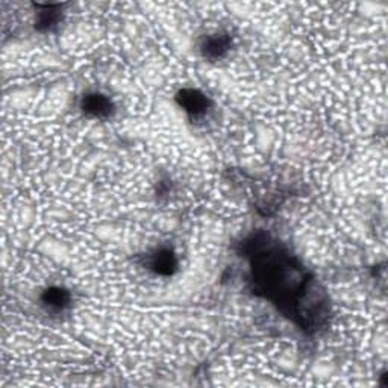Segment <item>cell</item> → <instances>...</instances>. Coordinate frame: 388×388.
Segmentation results:
<instances>
[{"mask_svg":"<svg viewBox=\"0 0 388 388\" xmlns=\"http://www.w3.org/2000/svg\"><path fill=\"white\" fill-rule=\"evenodd\" d=\"M176 100L179 106H181L185 112H189L190 116H202V114L208 111V108H210V100L199 90L185 88L179 91Z\"/></svg>","mask_w":388,"mask_h":388,"instance_id":"obj_1","label":"cell"},{"mask_svg":"<svg viewBox=\"0 0 388 388\" xmlns=\"http://www.w3.org/2000/svg\"><path fill=\"white\" fill-rule=\"evenodd\" d=\"M81 108L87 116L95 119H108L114 112V105L111 100L104 95H99V93H91V95L84 96Z\"/></svg>","mask_w":388,"mask_h":388,"instance_id":"obj_2","label":"cell"},{"mask_svg":"<svg viewBox=\"0 0 388 388\" xmlns=\"http://www.w3.org/2000/svg\"><path fill=\"white\" fill-rule=\"evenodd\" d=\"M231 49V40H229L226 35H210L206 37L205 41L202 43V52L204 56L208 60H220L228 53V50Z\"/></svg>","mask_w":388,"mask_h":388,"instance_id":"obj_3","label":"cell"},{"mask_svg":"<svg viewBox=\"0 0 388 388\" xmlns=\"http://www.w3.org/2000/svg\"><path fill=\"white\" fill-rule=\"evenodd\" d=\"M149 265L158 275L169 276L176 270L178 261L175 254L170 252L169 249H160L154 255H150Z\"/></svg>","mask_w":388,"mask_h":388,"instance_id":"obj_4","label":"cell"},{"mask_svg":"<svg viewBox=\"0 0 388 388\" xmlns=\"http://www.w3.org/2000/svg\"><path fill=\"white\" fill-rule=\"evenodd\" d=\"M41 300L47 310L62 311L70 304V294L64 289H60V287H52V289L43 293Z\"/></svg>","mask_w":388,"mask_h":388,"instance_id":"obj_5","label":"cell"}]
</instances>
